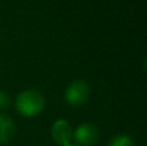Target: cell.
<instances>
[{
	"instance_id": "1",
	"label": "cell",
	"mask_w": 147,
	"mask_h": 146,
	"mask_svg": "<svg viewBox=\"0 0 147 146\" xmlns=\"http://www.w3.org/2000/svg\"><path fill=\"white\" fill-rule=\"evenodd\" d=\"M16 109L18 114L26 118L36 116L45 107V98L38 89H25L16 97Z\"/></svg>"
},
{
	"instance_id": "2",
	"label": "cell",
	"mask_w": 147,
	"mask_h": 146,
	"mask_svg": "<svg viewBox=\"0 0 147 146\" xmlns=\"http://www.w3.org/2000/svg\"><path fill=\"white\" fill-rule=\"evenodd\" d=\"M90 96V87L83 79H76L67 85L65 91V100L70 106L79 107L83 106Z\"/></svg>"
},
{
	"instance_id": "3",
	"label": "cell",
	"mask_w": 147,
	"mask_h": 146,
	"mask_svg": "<svg viewBox=\"0 0 147 146\" xmlns=\"http://www.w3.org/2000/svg\"><path fill=\"white\" fill-rule=\"evenodd\" d=\"M98 128L92 123L80 124L72 133V140H75L80 146H93L98 141Z\"/></svg>"
},
{
	"instance_id": "4",
	"label": "cell",
	"mask_w": 147,
	"mask_h": 146,
	"mask_svg": "<svg viewBox=\"0 0 147 146\" xmlns=\"http://www.w3.org/2000/svg\"><path fill=\"white\" fill-rule=\"evenodd\" d=\"M51 132L54 142H57L59 146H67L71 144L74 129L67 120H65V119L56 120L52 126Z\"/></svg>"
},
{
	"instance_id": "5",
	"label": "cell",
	"mask_w": 147,
	"mask_h": 146,
	"mask_svg": "<svg viewBox=\"0 0 147 146\" xmlns=\"http://www.w3.org/2000/svg\"><path fill=\"white\" fill-rule=\"evenodd\" d=\"M16 136L14 122L5 114H0V144H8Z\"/></svg>"
},
{
	"instance_id": "6",
	"label": "cell",
	"mask_w": 147,
	"mask_h": 146,
	"mask_svg": "<svg viewBox=\"0 0 147 146\" xmlns=\"http://www.w3.org/2000/svg\"><path fill=\"white\" fill-rule=\"evenodd\" d=\"M109 146H133V140L127 135H116L110 140Z\"/></svg>"
},
{
	"instance_id": "7",
	"label": "cell",
	"mask_w": 147,
	"mask_h": 146,
	"mask_svg": "<svg viewBox=\"0 0 147 146\" xmlns=\"http://www.w3.org/2000/svg\"><path fill=\"white\" fill-rule=\"evenodd\" d=\"M10 103H12V100H10L9 93L5 91H0V111L8 110L10 107Z\"/></svg>"
},
{
	"instance_id": "8",
	"label": "cell",
	"mask_w": 147,
	"mask_h": 146,
	"mask_svg": "<svg viewBox=\"0 0 147 146\" xmlns=\"http://www.w3.org/2000/svg\"><path fill=\"white\" fill-rule=\"evenodd\" d=\"M67 146H74V145H71V144H70V145H67Z\"/></svg>"
}]
</instances>
